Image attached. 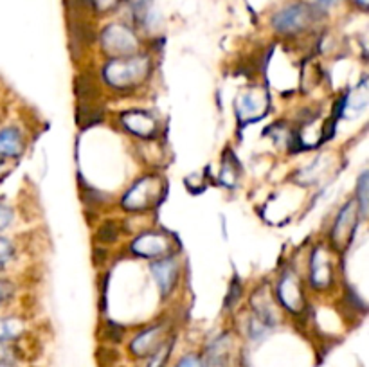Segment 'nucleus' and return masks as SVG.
Segmentation results:
<instances>
[{"mask_svg": "<svg viewBox=\"0 0 369 367\" xmlns=\"http://www.w3.org/2000/svg\"><path fill=\"white\" fill-rule=\"evenodd\" d=\"M151 62L146 56H124V58H114L107 63L103 69V76L107 83L114 89L128 90L141 83L150 76Z\"/></svg>", "mask_w": 369, "mask_h": 367, "instance_id": "1", "label": "nucleus"}, {"mask_svg": "<svg viewBox=\"0 0 369 367\" xmlns=\"http://www.w3.org/2000/svg\"><path fill=\"white\" fill-rule=\"evenodd\" d=\"M314 22V9L306 4H292L289 8L281 9L272 18V26L276 31L292 35L301 33Z\"/></svg>", "mask_w": 369, "mask_h": 367, "instance_id": "4", "label": "nucleus"}, {"mask_svg": "<svg viewBox=\"0 0 369 367\" xmlns=\"http://www.w3.org/2000/svg\"><path fill=\"white\" fill-rule=\"evenodd\" d=\"M229 362V339L222 336L209 348L205 367H227Z\"/></svg>", "mask_w": 369, "mask_h": 367, "instance_id": "14", "label": "nucleus"}, {"mask_svg": "<svg viewBox=\"0 0 369 367\" xmlns=\"http://www.w3.org/2000/svg\"><path fill=\"white\" fill-rule=\"evenodd\" d=\"M178 261L173 256H166V258L157 259L154 265H151V275L157 281L159 288H161L162 295H168L169 292L173 290L175 285L178 281Z\"/></svg>", "mask_w": 369, "mask_h": 367, "instance_id": "9", "label": "nucleus"}, {"mask_svg": "<svg viewBox=\"0 0 369 367\" xmlns=\"http://www.w3.org/2000/svg\"><path fill=\"white\" fill-rule=\"evenodd\" d=\"M22 333V322L18 319H0V344L16 339Z\"/></svg>", "mask_w": 369, "mask_h": 367, "instance_id": "15", "label": "nucleus"}, {"mask_svg": "<svg viewBox=\"0 0 369 367\" xmlns=\"http://www.w3.org/2000/svg\"><path fill=\"white\" fill-rule=\"evenodd\" d=\"M277 299L289 312L301 313L306 306L304 301V292L301 286L299 278L294 272H287L279 281V288H277Z\"/></svg>", "mask_w": 369, "mask_h": 367, "instance_id": "7", "label": "nucleus"}, {"mask_svg": "<svg viewBox=\"0 0 369 367\" xmlns=\"http://www.w3.org/2000/svg\"><path fill=\"white\" fill-rule=\"evenodd\" d=\"M13 252L15 251H13V245L9 243V240L0 238V272L4 270V265L13 258Z\"/></svg>", "mask_w": 369, "mask_h": 367, "instance_id": "20", "label": "nucleus"}, {"mask_svg": "<svg viewBox=\"0 0 369 367\" xmlns=\"http://www.w3.org/2000/svg\"><path fill=\"white\" fill-rule=\"evenodd\" d=\"M355 2H357V4L358 6H360V8H368V2H369V0H355Z\"/></svg>", "mask_w": 369, "mask_h": 367, "instance_id": "28", "label": "nucleus"}, {"mask_svg": "<svg viewBox=\"0 0 369 367\" xmlns=\"http://www.w3.org/2000/svg\"><path fill=\"white\" fill-rule=\"evenodd\" d=\"M177 367H204V366H202V362L196 358L195 355H188L178 362Z\"/></svg>", "mask_w": 369, "mask_h": 367, "instance_id": "23", "label": "nucleus"}, {"mask_svg": "<svg viewBox=\"0 0 369 367\" xmlns=\"http://www.w3.org/2000/svg\"><path fill=\"white\" fill-rule=\"evenodd\" d=\"M26 150L22 133L16 128H6L0 132V159H16Z\"/></svg>", "mask_w": 369, "mask_h": 367, "instance_id": "13", "label": "nucleus"}, {"mask_svg": "<svg viewBox=\"0 0 369 367\" xmlns=\"http://www.w3.org/2000/svg\"><path fill=\"white\" fill-rule=\"evenodd\" d=\"M92 2L97 9H101V11H107V9L116 8V4L119 2V0H92Z\"/></svg>", "mask_w": 369, "mask_h": 367, "instance_id": "24", "label": "nucleus"}, {"mask_svg": "<svg viewBox=\"0 0 369 367\" xmlns=\"http://www.w3.org/2000/svg\"><path fill=\"white\" fill-rule=\"evenodd\" d=\"M335 2H337V0H317V4H319L321 8H330Z\"/></svg>", "mask_w": 369, "mask_h": 367, "instance_id": "25", "label": "nucleus"}, {"mask_svg": "<svg viewBox=\"0 0 369 367\" xmlns=\"http://www.w3.org/2000/svg\"><path fill=\"white\" fill-rule=\"evenodd\" d=\"M0 367H15V366H13V363H9V362H0Z\"/></svg>", "mask_w": 369, "mask_h": 367, "instance_id": "29", "label": "nucleus"}, {"mask_svg": "<svg viewBox=\"0 0 369 367\" xmlns=\"http://www.w3.org/2000/svg\"><path fill=\"white\" fill-rule=\"evenodd\" d=\"M357 202H348L341 211H338V217L335 220L333 229H331V245H333L337 251H346L348 247L353 241V236L357 232Z\"/></svg>", "mask_w": 369, "mask_h": 367, "instance_id": "5", "label": "nucleus"}, {"mask_svg": "<svg viewBox=\"0 0 369 367\" xmlns=\"http://www.w3.org/2000/svg\"><path fill=\"white\" fill-rule=\"evenodd\" d=\"M101 45L112 58H124V56L135 55L137 38L128 28H123L119 23H112L101 35Z\"/></svg>", "mask_w": 369, "mask_h": 367, "instance_id": "3", "label": "nucleus"}, {"mask_svg": "<svg viewBox=\"0 0 369 367\" xmlns=\"http://www.w3.org/2000/svg\"><path fill=\"white\" fill-rule=\"evenodd\" d=\"M162 333H164V328L162 326H151V328L144 329L143 333H139L130 344V351L134 353L135 356H150L159 346L164 342L162 340Z\"/></svg>", "mask_w": 369, "mask_h": 367, "instance_id": "12", "label": "nucleus"}, {"mask_svg": "<svg viewBox=\"0 0 369 367\" xmlns=\"http://www.w3.org/2000/svg\"><path fill=\"white\" fill-rule=\"evenodd\" d=\"M171 348H173V342H168L164 340L154 353H151V358L148 362L146 367H164V362L169 358V353H171Z\"/></svg>", "mask_w": 369, "mask_h": 367, "instance_id": "16", "label": "nucleus"}, {"mask_svg": "<svg viewBox=\"0 0 369 367\" xmlns=\"http://www.w3.org/2000/svg\"><path fill=\"white\" fill-rule=\"evenodd\" d=\"M162 193H164V182L159 177H144L141 180H137L132 186V190L124 195L123 198V207L127 211H146L151 209L159 200H161Z\"/></svg>", "mask_w": 369, "mask_h": 367, "instance_id": "2", "label": "nucleus"}, {"mask_svg": "<svg viewBox=\"0 0 369 367\" xmlns=\"http://www.w3.org/2000/svg\"><path fill=\"white\" fill-rule=\"evenodd\" d=\"M13 292H15V288H13L11 283L4 281V279H0V305L8 302L9 299L13 297Z\"/></svg>", "mask_w": 369, "mask_h": 367, "instance_id": "21", "label": "nucleus"}, {"mask_svg": "<svg viewBox=\"0 0 369 367\" xmlns=\"http://www.w3.org/2000/svg\"><path fill=\"white\" fill-rule=\"evenodd\" d=\"M13 220V211L8 207V205L0 204V231H4Z\"/></svg>", "mask_w": 369, "mask_h": 367, "instance_id": "22", "label": "nucleus"}, {"mask_svg": "<svg viewBox=\"0 0 369 367\" xmlns=\"http://www.w3.org/2000/svg\"><path fill=\"white\" fill-rule=\"evenodd\" d=\"M270 106V96L265 89H250L243 92L236 101L238 119L243 124L260 121L267 114Z\"/></svg>", "mask_w": 369, "mask_h": 367, "instance_id": "6", "label": "nucleus"}, {"mask_svg": "<svg viewBox=\"0 0 369 367\" xmlns=\"http://www.w3.org/2000/svg\"><path fill=\"white\" fill-rule=\"evenodd\" d=\"M119 236V231H117V225L114 221H105L100 229H97V241L101 243H114Z\"/></svg>", "mask_w": 369, "mask_h": 367, "instance_id": "17", "label": "nucleus"}, {"mask_svg": "<svg viewBox=\"0 0 369 367\" xmlns=\"http://www.w3.org/2000/svg\"><path fill=\"white\" fill-rule=\"evenodd\" d=\"M310 281L319 290L330 286L331 281H333V267H331L330 258H328L326 251L323 247H317L311 254Z\"/></svg>", "mask_w": 369, "mask_h": 367, "instance_id": "11", "label": "nucleus"}, {"mask_svg": "<svg viewBox=\"0 0 369 367\" xmlns=\"http://www.w3.org/2000/svg\"><path fill=\"white\" fill-rule=\"evenodd\" d=\"M128 2H130V4H134V6H137V8H143V6H146L150 0H128Z\"/></svg>", "mask_w": 369, "mask_h": 367, "instance_id": "26", "label": "nucleus"}, {"mask_svg": "<svg viewBox=\"0 0 369 367\" xmlns=\"http://www.w3.org/2000/svg\"><path fill=\"white\" fill-rule=\"evenodd\" d=\"M357 204L360 207V214L365 217L368 214V171L360 175L357 186Z\"/></svg>", "mask_w": 369, "mask_h": 367, "instance_id": "18", "label": "nucleus"}, {"mask_svg": "<svg viewBox=\"0 0 369 367\" xmlns=\"http://www.w3.org/2000/svg\"><path fill=\"white\" fill-rule=\"evenodd\" d=\"M171 247V241L166 234L161 232H146V234L139 236L137 240L132 245V251L137 256H143V258H151V259H161L166 258V254L169 252Z\"/></svg>", "mask_w": 369, "mask_h": 367, "instance_id": "8", "label": "nucleus"}, {"mask_svg": "<svg viewBox=\"0 0 369 367\" xmlns=\"http://www.w3.org/2000/svg\"><path fill=\"white\" fill-rule=\"evenodd\" d=\"M89 0H69L70 6H85Z\"/></svg>", "mask_w": 369, "mask_h": 367, "instance_id": "27", "label": "nucleus"}, {"mask_svg": "<svg viewBox=\"0 0 369 367\" xmlns=\"http://www.w3.org/2000/svg\"><path fill=\"white\" fill-rule=\"evenodd\" d=\"M229 160H232L231 157H227V160L223 159V173H222V180L223 184H227V186H235L236 178H238L240 175V170H238V164H236L235 168L231 166V163Z\"/></svg>", "mask_w": 369, "mask_h": 367, "instance_id": "19", "label": "nucleus"}, {"mask_svg": "<svg viewBox=\"0 0 369 367\" xmlns=\"http://www.w3.org/2000/svg\"><path fill=\"white\" fill-rule=\"evenodd\" d=\"M4 168V163H2V159H0V170ZM0 178H2V173H0Z\"/></svg>", "mask_w": 369, "mask_h": 367, "instance_id": "30", "label": "nucleus"}, {"mask_svg": "<svg viewBox=\"0 0 369 367\" xmlns=\"http://www.w3.org/2000/svg\"><path fill=\"white\" fill-rule=\"evenodd\" d=\"M121 123L128 132L141 137V139H151L157 132V121L151 114L144 112V110H128L121 116Z\"/></svg>", "mask_w": 369, "mask_h": 367, "instance_id": "10", "label": "nucleus"}]
</instances>
